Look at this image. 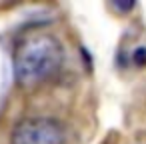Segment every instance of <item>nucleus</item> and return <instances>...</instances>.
Listing matches in <instances>:
<instances>
[{
  "mask_svg": "<svg viewBox=\"0 0 146 144\" xmlns=\"http://www.w3.org/2000/svg\"><path fill=\"white\" fill-rule=\"evenodd\" d=\"M62 62V44L50 32L32 30L14 48V76L26 88L52 80L60 72Z\"/></svg>",
  "mask_w": 146,
  "mask_h": 144,
  "instance_id": "f257e3e1",
  "label": "nucleus"
},
{
  "mask_svg": "<svg viewBox=\"0 0 146 144\" xmlns=\"http://www.w3.org/2000/svg\"><path fill=\"white\" fill-rule=\"evenodd\" d=\"M64 126L48 116H34L20 120L10 134V144H64Z\"/></svg>",
  "mask_w": 146,
  "mask_h": 144,
  "instance_id": "f03ea898",
  "label": "nucleus"
},
{
  "mask_svg": "<svg viewBox=\"0 0 146 144\" xmlns=\"http://www.w3.org/2000/svg\"><path fill=\"white\" fill-rule=\"evenodd\" d=\"M132 58H134V64H136V66H146V48L140 46V48L134 52Z\"/></svg>",
  "mask_w": 146,
  "mask_h": 144,
  "instance_id": "7ed1b4c3",
  "label": "nucleus"
},
{
  "mask_svg": "<svg viewBox=\"0 0 146 144\" xmlns=\"http://www.w3.org/2000/svg\"><path fill=\"white\" fill-rule=\"evenodd\" d=\"M100 144H118V134H116V132L106 134V136H104V140H102Z\"/></svg>",
  "mask_w": 146,
  "mask_h": 144,
  "instance_id": "20e7f679",
  "label": "nucleus"
}]
</instances>
